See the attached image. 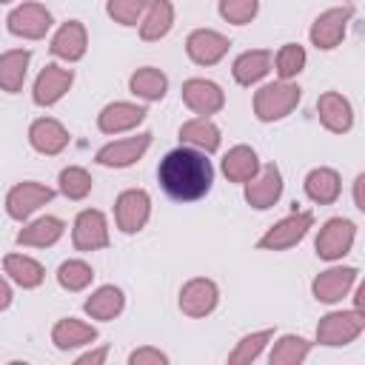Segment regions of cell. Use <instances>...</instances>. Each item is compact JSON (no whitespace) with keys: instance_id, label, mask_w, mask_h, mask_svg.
<instances>
[{"instance_id":"obj_1","label":"cell","mask_w":365,"mask_h":365,"mask_svg":"<svg viewBox=\"0 0 365 365\" xmlns=\"http://www.w3.org/2000/svg\"><path fill=\"white\" fill-rule=\"evenodd\" d=\"M157 182L174 202H197L214 185V165L208 154L180 145V148H171L160 160Z\"/></svg>"},{"instance_id":"obj_2","label":"cell","mask_w":365,"mask_h":365,"mask_svg":"<svg viewBox=\"0 0 365 365\" xmlns=\"http://www.w3.org/2000/svg\"><path fill=\"white\" fill-rule=\"evenodd\" d=\"M302 100V88L294 80H274L254 91V117L259 123L285 120Z\"/></svg>"},{"instance_id":"obj_3","label":"cell","mask_w":365,"mask_h":365,"mask_svg":"<svg viewBox=\"0 0 365 365\" xmlns=\"http://www.w3.org/2000/svg\"><path fill=\"white\" fill-rule=\"evenodd\" d=\"M365 331V311L345 308V311H328L317 322V342L325 348H342L351 345Z\"/></svg>"},{"instance_id":"obj_4","label":"cell","mask_w":365,"mask_h":365,"mask_svg":"<svg viewBox=\"0 0 365 365\" xmlns=\"http://www.w3.org/2000/svg\"><path fill=\"white\" fill-rule=\"evenodd\" d=\"M354 242H356V222L348 217H331L319 225L317 240H314V251L319 259L336 262V259L351 254Z\"/></svg>"},{"instance_id":"obj_5","label":"cell","mask_w":365,"mask_h":365,"mask_svg":"<svg viewBox=\"0 0 365 365\" xmlns=\"http://www.w3.org/2000/svg\"><path fill=\"white\" fill-rule=\"evenodd\" d=\"M311 228H314V214L311 211H294V214L277 220L257 240V248L259 251H288V248L299 245Z\"/></svg>"},{"instance_id":"obj_6","label":"cell","mask_w":365,"mask_h":365,"mask_svg":"<svg viewBox=\"0 0 365 365\" xmlns=\"http://www.w3.org/2000/svg\"><path fill=\"white\" fill-rule=\"evenodd\" d=\"M151 220V197L145 188H125L114 200V222L123 234H140Z\"/></svg>"},{"instance_id":"obj_7","label":"cell","mask_w":365,"mask_h":365,"mask_svg":"<svg viewBox=\"0 0 365 365\" xmlns=\"http://www.w3.org/2000/svg\"><path fill=\"white\" fill-rule=\"evenodd\" d=\"M51 26H54V17L43 3H20L6 17L9 34L20 40H43L51 31Z\"/></svg>"},{"instance_id":"obj_8","label":"cell","mask_w":365,"mask_h":365,"mask_svg":"<svg viewBox=\"0 0 365 365\" xmlns=\"http://www.w3.org/2000/svg\"><path fill=\"white\" fill-rule=\"evenodd\" d=\"M151 140H154L151 131H140V134H131V137L106 143L103 148H97L94 163L103 165V168H128V165H134V163L143 160V154L151 148Z\"/></svg>"},{"instance_id":"obj_9","label":"cell","mask_w":365,"mask_h":365,"mask_svg":"<svg viewBox=\"0 0 365 365\" xmlns=\"http://www.w3.org/2000/svg\"><path fill=\"white\" fill-rule=\"evenodd\" d=\"M354 17V9L351 6H334V9H325L308 29V40L314 48L319 51H331L342 43L345 31H348V23Z\"/></svg>"},{"instance_id":"obj_10","label":"cell","mask_w":365,"mask_h":365,"mask_svg":"<svg viewBox=\"0 0 365 365\" xmlns=\"http://www.w3.org/2000/svg\"><path fill=\"white\" fill-rule=\"evenodd\" d=\"M71 86H74V71L71 68H66L60 63H46L40 68V74L34 77L31 100L40 108H51V106H57L68 94Z\"/></svg>"},{"instance_id":"obj_11","label":"cell","mask_w":365,"mask_h":365,"mask_svg":"<svg viewBox=\"0 0 365 365\" xmlns=\"http://www.w3.org/2000/svg\"><path fill=\"white\" fill-rule=\"evenodd\" d=\"M356 279H359V268H354V265H331V268H325V271H319L314 277L311 294L322 305H336L351 294Z\"/></svg>"},{"instance_id":"obj_12","label":"cell","mask_w":365,"mask_h":365,"mask_svg":"<svg viewBox=\"0 0 365 365\" xmlns=\"http://www.w3.org/2000/svg\"><path fill=\"white\" fill-rule=\"evenodd\" d=\"M54 194H57L54 188L43 185V182H37V180H23V182H17V185L9 188V194H6V214H9L11 220L23 222V220H29L37 208H43L46 202H51Z\"/></svg>"},{"instance_id":"obj_13","label":"cell","mask_w":365,"mask_h":365,"mask_svg":"<svg viewBox=\"0 0 365 365\" xmlns=\"http://www.w3.org/2000/svg\"><path fill=\"white\" fill-rule=\"evenodd\" d=\"M71 242L77 251L88 254V251H103L108 248L111 237H108V220L103 211L97 208H86L74 217V225H71Z\"/></svg>"},{"instance_id":"obj_14","label":"cell","mask_w":365,"mask_h":365,"mask_svg":"<svg viewBox=\"0 0 365 365\" xmlns=\"http://www.w3.org/2000/svg\"><path fill=\"white\" fill-rule=\"evenodd\" d=\"M180 311L191 319H202L208 314H214V308L220 305V288L214 279L208 277H191L182 288H180Z\"/></svg>"},{"instance_id":"obj_15","label":"cell","mask_w":365,"mask_h":365,"mask_svg":"<svg viewBox=\"0 0 365 365\" xmlns=\"http://www.w3.org/2000/svg\"><path fill=\"white\" fill-rule=\"evenodd\" d=\"M282 197V171L274 163L259 165V171L245 182V202L257 211H268Z\"/></svg>"},{"instance_id":"obj_16","label":"cell","mask_w":365,"mask_h":365,"mask_svg":"<svg viewBox=\"0 0 365 365\" xmlns=\"http://www.w3.org/2000/svg\"><path fill=\"white\" fill-rule=\"evenodd\" d=\"M231 48V40L214 29H194L185 37V54L197 66H217Z\"/></svg>"},{"instance_id":"obj_17","label":"cell","mask_w":365,"mask_h":365,"mask_svg":"<svg viewBox=\"0 0 365 365\" xmlns=\"http://www.w3.org/2000/svg\"><path fill=\"white\" fill-rule=\"evenodd\" d=\"M182 103L197 114V117H211L217 111H222L225 106V91L205 77H191L182 83Z\"/></svg>"},{"instance_id":"obj_18","label":"cell","mask_w":365,"mask_h":365,"mask_svg":"<svg viewBox=\"0 0 365 365\" xmlns=\"http://www.w3.org/2000/svg\"><path fill=\"white\" fill-rule=\"evenodd\" d=\"M145 106L140 103H128V100H114L108 106L100 108L97 114V128L103 134H125V131H134L143 120H145Z\"/></svg>"},{"instance_id":"obj_19","label":"cell","mask_w":365,"mask_h":365,"mask_svg":"<svg viewBox=\"0 0 365 365\" xmlns=\"http://www.w3.org/2000/svg\"><path fill=\"white\" fill-rule=\"evenodd\" d=\"M317 117L325 131L331 134H348L354 128V106L339 91H325L317 100Z\"/></svg>"},{"instance_id":"obj_20","label":"cell","mask_w":365,"mask_h":365,"mask_svg":"<svg viewBox=\"0 0 365 365\" xmlns=\"http://www.w3.org/2000/svg\"><path fill=\"white\" fill-rule=\"evenodd\" d=\"M68 128L54 120V117H37L31 125H29V145L37 151V154H46V157H57L66 151L68 145Z\"/></svg>"},{"instance_id":"obj_21","label":"cell","mask_w":365,"mask_h":365,"mask_svg":"<svg viewBox=\"0 0 365 365\" xmlns=\"http://www.w3.org/2000/svg\"><path fill=\"white\" fill-rule=\"evenodd\" d=\"M86 48H88V31H86V26H83L80 20H66V23L54 31L51 46H48V51H51L57 60H63V63H77V60H83V57H86Z\"/></svg>"},{"instance_id":"obj_22","label":"cell","mask_w":365,"mask_h":365,"mask_svg":"<svg viewBox=\"0 0 365 365\" xmlns=\"http://www.w3.org/2000/svg\"><path fill=\"white\" fill-rule=\"evenodd\" d=\"M271 63H274V51H268V48H248V51H242L231 63V77H234V83L251 88V86H257L259 80L268 77Z\"/></svg>"},{"instance_id":"obj_23","label":"cell","mask_w":365,"mask_h":365,"mask_svg":"<svg viewBox=\"0 0 365 365\" xmlns=\"http://www.w3.org/2000/svg\"><path fill=\"white\" fill-rule=\"evenodd\" d=\"M305 197L317 205H334L342 194V177L336 168H328V165H319V168H311L305 174Z\"/></svg>"},{"instance_id":"obj_24","label":"cell","mask_w":365,"mask_h":365,"mask_svg":"<svg viewBox=\"0 0 365 365\" xmlns=\"http://www.w3.org/2000/svg\"><path fill=\"white\" fill-rule=\"evenodd\" d=\"M63 231H66V225H63L60 217L43 214V217L26 222V225L17 231L14 240H17V245H23V248H51V245L60 242Z\"/></svg>"},{"instance_id":"obj_25","label":"cell","mask_w":365,"mask_h":365,"mask_svg":"<svg viewBox=\"0 0 365 365\" xmlns=\"http://www.w3.org/2000/svg\"><path fill=\"white\" fill-rule=\"evenodd\" d=\"M180 143L188 145V148H197L202 154H214L222 143V134H220V125L211 120V117H191L180 125Z\"/></svg>"},{"instance_id":"obj_26","label":"cell","mask_w":365,"mask_h":365,"mask_svg":"<svg viewBox=\"0 0 365 365\" xmlns=\"http://www.w3.org/2000/svg\"><path fill=\"white\" fill-rule=\"evenodd\" d=\"M125 308V294L120 285H100L91 291V297L83 302L86 317L97 319V322H111L123 314Z\"/></svg>"},{"instance_id":"obj_27","label":"cell","mask_w":365,"mask_h":365,"mask_svg":"<svg viewBox=\"0 0 365 365\" xmlns=\"http://www.w3.org/2000/svg\"><path fill=\"white\" fill-rule=\"evenodd\" d=\"M94 339H97V328L77 317H63L51 328V342L57 351H74V348L91 345Z\"/></svg>"},{"instance_id":"obj_28","label":"cell","mask_w":365,"mask_h":365,"mask_svg":"<svg viewBox=\"0 0 365 365\" xmlns=\"http://www.w3.org/2000/svg\"><path fill=\"white\" fill-rule=\"evenodd\" d=\"M3 274H6L14 285H20V288H26V291L40 288L43 279H46V268H43L34 257H29V254H23V251H14V254H6V257H3Z\"/></svg>"},{"instance_id":"obj_29","label":"cell","mask_w":365,"mask_h":365,"mask_svg":"<svg viewBox=\"0 0 365 365\" xmlns=\"http://www.w3.org/2000/svg\"><path fill=\"white\" fill-rule=\"evenodd\" d=\"M29 63L31 51L29 48H9L0 54V91L6 94H20L29 77Z\"/></svg>"},{"instance_id":"obj_30","label":"cell","mask_w":365,"mask_h":365,"mask_svg":"<svg viewBox=\"0 0 365 365\" xmlns=\"http://www.w3.org/2000/svg\"><path fill=\"white\" fill-rule=\"evenodd\" d=\"M259 165H262V163H259L257 151H254L251 145H245V143L231 145V148L222 154V174H225L228 182L245 185V182L259 171Z\"/></svg>"},{"instance_id":"obj_31","label":"cell","mask_w":365,"mask_h":365,"mask_svg":"<svg viewBox=\"0 0 365 365\" xmlns=\"http://www.w3.org/2000/svg\"><path fill=\"white\" fill-rule=\"evenodd\" d=\"M140 37L145 43H154V40H163L171 26H174V6L171 0H148L143 17H140Z\"/></svg>"},{"instance_id":"obj_32","label":"cell","mask_w":365,"mask_h":365,"mask_svg":"<svg viewBox=\"0 0 365 365\" xmlns=\"http://www.w3.org/2000/svg\"><path fill=\"white\" fill-rule=\"evenodd\" d=\"M128 91L143 103H157L168 91V77L154 66H143L128 77Z\"/></svg>"},{"instance_id":"obj_33","label":"cell","mask_w":365,"mask_h":365,"mask_svg":"<svg viewBox=\"0 0 365 365\" xmlns=\"http://www.w3.org/2000/svg\"><path fill=\"white\" fill-rule=\"evenodd\" d=\"M314 342L299 336V334H282L274 345H271V354H268V362L271 365H299L308 359Z\"/></svg>"},{"instance_id":"obj_34","label":"cell","mask_w":365,"mask_h":365,"mask_svg":"<svg viewBox=\"0 0 365 365\" xmlns=\"http://www.w3.org/2000/svg\"><path fill=\"white\" fill-rule=\"evenodd\" d=\"M271 339H274V328H262V331L245 334V336L234 345V351L228 354V362H231V365H251V362H257L259 354L271 345Z\"/></svg>"},{"instance_id":"obj_35","label":"cell","mask_w":365,"mask_h":365,"mask_svg":"<svg viewBox=\"0 0 365 365\" xmlns=\"http://www.w3.org/2000/svg\"><path fill=\"white\" fill-rule=\"evenodd\" d=\"M305 63H308L305 48H302L299 43H285V46H279V51L274 54L271 68L277 71V80H294V77L302 74Z\"/></svg>"},{"instance_id":"obj_36","label":"cell","mask_w":365,"mask_h":365,"mask_svg":"<svg viewBox=\"0 0 365 365\" xmlns=\"http://www.w3.org/2000/svg\"><path fill=\"white\" fill-rule=\"evenodd\" d=\"M91 188H94V180L83 165H66L57 177V191L66 200H86Z\"/></svg>"},{"instance_id":"obj_37","label":"cell","mask_w":365,"mask_h":365,"mask_svg":"<svg viewBox=\"0 0 365 365\" xmlns=\"http://www.w3.org/2000/svg\"><path fill=\"white\" fill-rule=\"evenodd\" d=\"M54 277H57V285H60V288L77 294V291H86V288L91 285L94 268H91L86 259H66V262H60V268H57Z\"/></svg>"},{"instance_id":"obj_38","label":"cell","mask_w":365,"mask_h":365,"mask_svg":"<svg viewBox=\"0 0 365 365\" xmlns=\"http://www.w3.org/2000/svg\"><path fill=\"white\" fill-rule=\"evenodd\" d=\"M148 0H106V14L120 26H137Z\"/></svg>"},{"instance_id":"obj_39","label":"cell","mask_w":365,"mask_h":365,"mask_svg":"<svg viewBox=\"0 0 365 365\" xmlns=\"http://www.w3.org/2000/svg\"><path fill=\"white\" fill-rule=\"evenodd\" d=\"M259 14V0H220V17L231 26H245Z\"/></svg>"},{"instance_id":"obj_40","label":"cell","mask_w":365,"mask_h":365,"mask_svg":"<svg viewBox=\"0 0 365 365\" xmlns=\"http://www.w3.org/2000/svg\"><path fill=\"white\" fill-rule=\"evenodd\" d=\"M168 354L154 348V345H143V348H134L128 354V365H168Z\"/></svg>"},{"instance_id":"obj_41","label":"cell","mask_w":365,"mask_h":365,"mask_svg":"<svg viewBox=\"0 0 365 365\" xmlns=\"http://www.w3.org/2000/svg\"><path fill=\"white\" fill-rule=\"evenodd\" d=\"M108 359V345H100V348H88L77 356V365H103Z\"/></svg>"},{"instance_id":"obj_42","label":"cell","mask_w":365,"mask_h":365,"mask_svg":"<svg viewBox=\"0 0 365 365\" xmlns=\"http://www.w3.org/2000/svg\"><path fill=\"white\" fill-rule=\"evenodd\" d=\"M354 205L359 211H365V174L362 171L354 177Z\"/></svg>"},{"instance_id":"obj_43","label":"cell","mask_w":365,"mask_h":365,"mask_svg":"<svg viewBox=\"0 0 365 365\" xmlns=\"http://www.w3.org/2000/svg\"><path fill=\"white\" fill-rule=\"evenodd\" d=\"M11 299H14V294H11V282H9V277L0 274V311H6V308L11 305Z\"/></svg>"},{"instance_id":"obj_44","label":"cell","mask_w":365,"mask_h":365,"mask_svg":"<svg viewBox=\"0 0 365 365\" xmlns=\"http://www.w3.org/2000/svg\"><path fill=\"white\" fill-rule=\"evenodd\" d=\"M354 285H356V291H354V308H356V311H365V285H362L359 279H356Z\"/></svg>"},{"instance_id":"obj_45","label":"cell","mask_w":365,"mask_h":365,"mask_svg":"<svg viewBox=\"0 0 365 365\" xmlns=\"http://www.w3.org/2000/svg\"><path fill=\"white\" fill-rule=\"evenodd\" d=\"M3 3H11V0H0V6H3Z\"/></svg>"},{"instance_id":"obj_46","label":"cell","mask_w":365,"mask_h":365,"mask_svg":"<svg viewBox=\"0 0 365 365\" xmlns=\"http://www.w3.org/2000/svg\"><path fill=\"white\" fill-rule=\"evenodd\" d=\"M345 3H354V0H345Z\"/></svg>"}]
</instances>
